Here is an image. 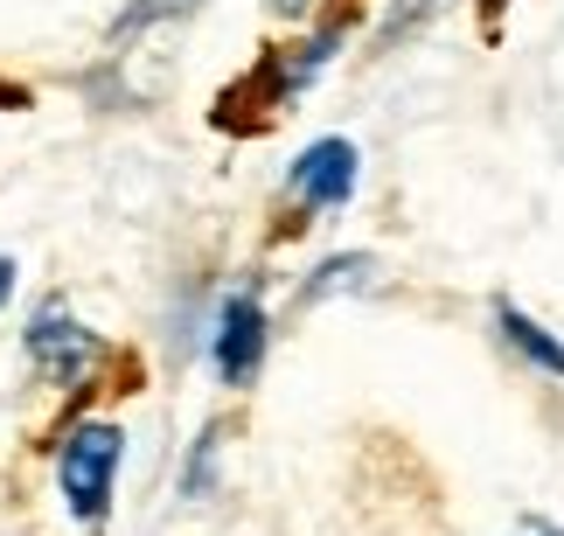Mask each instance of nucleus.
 Masks as SVG:
<instances>
[{
  "instance_id": "obj_9",
  "label": "nucleus",
  "mask_w": 564,
  "mask_h": 536,
  "mask_svg": "<svg viewBox=\"0 0 564 536\" xmlns=\"http://www.w3.org/2000/svg\"><path fill=\"white\" fill-rule=\"evenodd\" d=\"M523 536H564V529H523Z\"/></svg>"
},
{
  "instance_id": "obj_1",
  "label": "nucleus",
  "mask_w": 564,
  "mask_h": 536,
  "mask_svg": "<svg viewBox=\"0 0 564 536\" xmlns=\"http://www.w3.org/2000/svg\"><path fill=\"white\" fill-rule=\"evenodd\" d=\"M119 425H77L63 439V495H70L77 523H98L112 502V474H119Z\"/></svg>"
},
{
  "instance_id": "obj_8",
  "label": "nucleus",
  "mask_w": 564,
  "mask_h": 536,
  "mask_svg": "<svg viewBox=\"0 0 564 536\" xmlns=\"http://www.w3.org/2000/svg\"><path fill=\"white\" fill-rule=\"evenodd\" d=\"M8 293H14V265L0 259V307H8Z\"/></svg>"
},
{
  "instance_id": "obj_5",
  "label": "nucleus",
  "mask_w": 564,
  "mask_h": 536,
  "mask_svg": "<svg viewBox=\"0 0 564 536\" xmlns=\"http://www.w3.org/2000/svg\"><path fill=\"white\" fill-rule=\"evenodd\" d=\"M495 320H502V335H509L516 349H523V355L536 362V370L564 376V341H557V335H544V328H536V320H530L523 307H509V299H502V307H495Z\"/></svg>"
},
{
  "instance_id": "obj_3",
  "label": "nucleus",
  "mask_w": 564,
  "mask_h": 536,
  "mask_svg": "<svg viewBox=\"0 0 564 536\" xmlns=\"http://www.w3.org/2000/svg\"><path fill=\"white\" fill-rule=\"evenodd\" d=\"M29 355H35L42 376L84 383V376H91V362H98V341H91V328H77L63 307H42V314L29 320Z\"/></svg>"
},
{
  "instance_id": "obj_6",
  "label": "nucleus",
  "mask_w": 564,
  "mask_h": 536,
  "mask_svg": "<svg viewBox=\"0 0 564 536\" xmlns=\"http://www.w3.org/2000/svg\"><path fill=\"white\" fill-rule=\"evenodd\" d=\"M362 272H370V259H335V265H321V272H314V286H307V293H341V286H356Z\"/></svg>"
},
{
  "instance_id": "obj_4",
  "label": "nucleus",
  "mask_w": 564,
  "mask_h": 536,
  "mask_svg": "<svg viewBox=\"0 0 564 536\" xmlns=\"http://www.w3.org/2000/svg\"><path fill=\"white\" fill-rule=\"evenodd\" d=\"M356 146L349 140H314L307 154L293 161V196L300 203H314V209H335V203H349L356 196Z\"/></svg>"
},
{
  "instance_id": "obj_7",
  "label": "nucleus",
  "mask_w": 564,
  "mask_h": 536,
  "mask_svg": "<svg viewBox=\"0 0 564 536\" xmlns=\"http://www.w3.org/2000/svg\"><path fill=\"white\" fill-rule=\"evenodd\" d=\"M432 8H440V0H398V8H390V21H383V42H390V35H404L411 21H425Z\"/></svg>"
},
{
  "instance_id": "obj_2",
  "label": "nucleus",
  "mask_w": 564,
  "mask_h": 536,
  "mask_svg": "<svg viewBox=\"0 0 564 536\" xmlns=\"http://www.w3.org/2000/svg\"><path fill=\"white\" fill-rule=\"evenodd\" d=\"M258 362H265V307H258V293H230L216 314V370L230 391H245Z\"/></svg>"
},
{
  "instance_id": "obj_10",
  "label": "nucleus",
  "mask_w": 564,
  "mask_h": 536,
  "mask_svg": "<svg viewBox=\"0 0 564 536\" xmlns=\"http://www.w3.org/2000/svg\"><path fill=\"white\" fill-rule=\"evenodd\" d=\"M481 8H488V14H495V8H502V0H481Z\"/></svg>"
}]
</instances>
